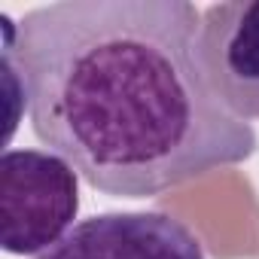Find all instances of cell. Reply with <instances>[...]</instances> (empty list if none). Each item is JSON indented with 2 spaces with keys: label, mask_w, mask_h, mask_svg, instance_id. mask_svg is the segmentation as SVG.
Returning a JSON list of instances; mask_svg holds the SVG:
<instances>
[{
  "label": "cell",
  "mask_w": 259,
  "mask_h": 259,
  "mask_svg": "<svg viewBox=\"0 0 259 259\" xmlns=\"http://www.w3.org/2000/svg\"><path fill=\"white\" fill-rule=\"evenodd\" d=\"M0 22L10 98L37 141L107 195L156 198L259 147L207 85L189 0H58Z\"/></svg>",
  "instance_id": "obj_1"
},
{
  "label": "cell",
  "mask_w": 259,
  "mask_h": 259,
  "mask_svg": "<svg viewBox=\"0 0 259 259\" xmlns=\"http://www.w3.org/2000/svg\"><path fill=\"white\" fill-rule=\"evenodd\" d=\"M79 210V174L52 150H7L0 159V244L40 256L58 244Z\"/></svg>",
  "instance_id": "obj_2"
},
{
  "label": "cell",
  "mask_w": 259,
  "mask_h": 259,
  "mask_svg": "<svg viewBox=\"0 0 259 259\" xmlns=\"http://www.w3.org/2000/svg\"><path fill=\"white\" fill-rule=\"evenodd\" d=\"M37 259H207L198 235L162 210H110L76 223Z\"/></svg>",
  "instance_id": "obj_3"
},
{
  "label": "cell",
  "mask_w": 259,
  "mask_h": 259,
  "mask_svg": "<svg viewBox=\"0 0 259 259\" xmlns=\"http://www.w3.org/2000/svg\"><path fill=\"white\" fill-rule=\"evenodd\" d=\"M201 64L232 116L259 119V0H229L201 13Z\"/></svg>",
  "instance_id": "obj_4"
}]
</instances>
